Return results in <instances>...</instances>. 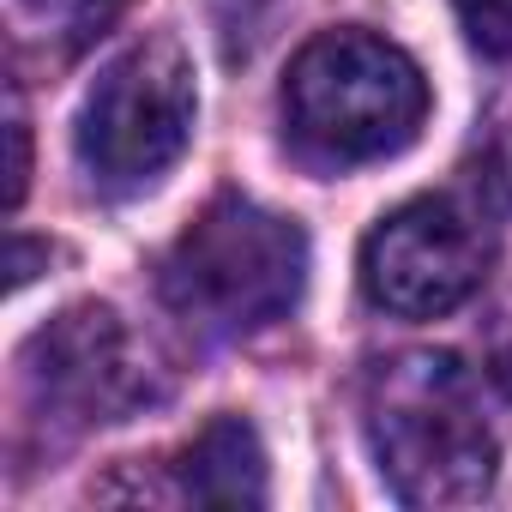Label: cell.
<instances>
[{"label": "cell", "mask_w": 512, "mask_h": 512, "mask_svg": "<svg viewBox=\"0 0 512 512\" xmlns=\"http://www.w3.org/2000/svg\"><path fill=\"white\" fill-rule=\"evenodd\" d=\"M368 440L404 506H476L494 488V434L470 374L440 350H410L368 380Z\"/></svg>", "instance_id": "obj_1"}, {"label": "cell", "mask_w": 512, "mask_h": 512, "mask_svg": "<svg viewBox=\"0 0 512 512\" xmlns=\"http://www.w3.org/2000/svg\"><path fill=\"white\" fill-rule=\"evenodd\" d=\"M428 121L422 67L374 31H320L284 73V127L320 163H374Z\"/></svg>", "instance_id": "obj_2"}, {"label": "cell", "mask_w": 512, "mask_h": 512, "mask_svg": "<svg viewBox=\"0 0 512 512\" xmlns=\"http://www.w3.org/2000/svg\"><path fill=\"white\" fill-rule=\"evenodd\" d=\"M163 302L205 332H260L302 302L308 235L253 199H211L163 253Z\"/></svg>", "instance_id": "obj_3"}, {"label": "cell", "mask_w": 512, "mask_h": 512, "mask_svg": "<svg viewBox=\"0 0 512 512\" xmlns=\"http://www.w3.org/2000/svg\"><path fill=\"white\" fill-rule=\"evenodd\" d=\"M193 61L181 43L151 37L139 49H127L85 97L79 109V163L115 187H151L193 139Z\"/></svg>", "instance_id": "obj_4"}, {"label": "cell", "mask_w": 512, "mask_h": 512, "mask_svg": "<svg viewBox=\"0 0 512 512\" xmlns=\"http://www.w3.org/2000/svg\"><path fill=\"white\" fill-rule=\"evenodd\" d=\"M488 229L458 199H410L362 241V290L398 320H440L488 278Z\"/></svg>", "instance_id": "obj_5"}, {"label": "cell", "mask_w": 512, "mask_h": 512, "mask_svg": "<svg viewBox=\"0 0 512 512\" xmlns=\"http://www.w3.org/2000/svg\"><path fill=\"white\" fill-rule=\"evenodd\" d=\"M151 374H157L151 350L103 302H79V308L55 314L25 344V380H31L37 410H55L73 428L121 422L139 404H151L157 398Z\"/></svg>", "instance_id": "obj_6"}, {"label": "cell", "mask_w": 512, "mask_h": 512, "mask_svg": "<svg viewBox=\"0 0 512 512\" xmlns=\"http://www.w3.org/2000/svg\"><path fill=\"white\" fill-rule=\"evenodd\" d=\"M181 494L199 506H260L266 500V452L241 416H217L175 464Z\"/></svg>", "instance_id": "obj_7"}, {"label": "cell", "mask_w": 512, "mask_h": 512, "mask_svg": "<svg viewBox=\"0 0 512 512\" xmlns=\"http://www.w3.org/2000/svg\"><path fill=\"white\" fill-rule=\"evenodd\" d=\"M19 7L31 13V25H43L61 49H85L97 43L133 0H19Z\"/></svg>", "instance_id": "obj_8"}, {"label": "cell", "mask_w": 512, "mask_h": 512, "mask_svg": "<svg viewBox=\"0 0 512 512\" xmlns=\"http://www.w3.org/2000/svg\"><path fill=\"white\" fill-rule=\"evenodd\" d=\"M458 7V25L464 37L482 49V55H512V0H452Z\"/></svg>", "instance_id": "obj_9"}, {"label": "cell", "mask_w": 512, "mask_h": 512, "mask_svg": "<svg viewBox=\"0 0 512 512\" xmlns=\"http://www.w3.org/2000/svg\"><path fill=\"white\" fill-rule=\"evenodd\" d=\"M7 139H13V163H7V205L19 211L25 181H31V121H25V97H19V85H7Z\"/></svg>", "instance_id": "obj_10"}, {"label": "cell", "mask_w": 512, "mask_h": 512, "mask_svg": "<svg viewBox=\"0 0 512 512\" xmlns=\"http://www.w3.org/2000/svg\"><path fill=\"white\" fill-rule=\"evenodd\" d=\"M488 181H494V193L512 205V103L500 109V121H494V133H488Z\"/></svg>", "instance_id": "obj_11"}]
</instances>
